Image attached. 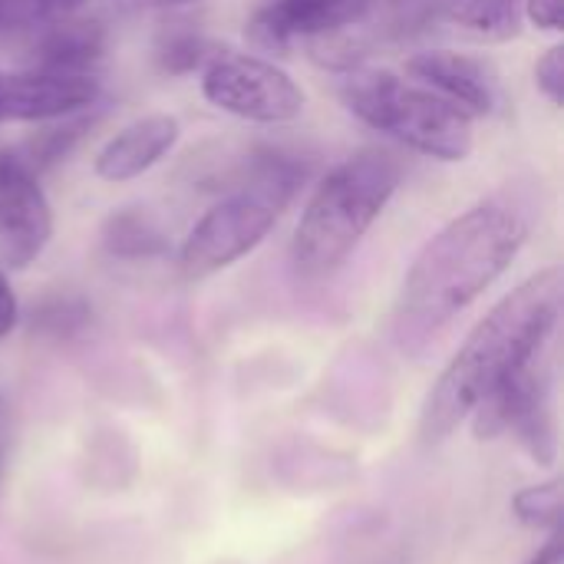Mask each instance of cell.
<instances>
[{"instance_id":"cell-19","label":"cell","mask_w":564,"mask_h":564,"mask_svg":"<svg viewBox=\"0 0 564 564\" xmlns=\"http://www.w3.org/2000/svg\"><path fill=\"white\" fill-rule=\"evenodd\" d=\"M53 0H0V33L3 30H36L40 23L53 20Z\"/></svg>"},{"instance_id":"cell-7","label":"cell","mask_w":564,"mask_h":564,"mask_svg":"<svg viewBox=\"0 0 564 564\" xmlns=\"http://www.w3.org/2000/svg\"><path fill=\"white\" fill-rule=\"evenodd\" d=\"M202 96L245 122L284 126L301 119L307 96L278 63L251 53H218L202 69Z\"/></svg>"},{"instance_id":"cell-23","label":"cell","mask_w":564,"mask_h":564,"mask_svg":"<svg viewBox=\"0 0 564 564\" xmlns=\"http://www.w3.org/2000/svg\"><path fill=\"white\" fill-rule=\"evenodd\" d=\"M20 321V304H17V294L10 288V278L7 271L0 268V337H7Z\"/></svg>"},{"instance_id":"cell-11","label":"cell","mask_w":564,"mask_h":564,"mask_svg":"<svg viewBox=\"0 0 564 564\" xmlns=\"http://www.w3.org/2000/svg\"><path fill=\"white\" fill-rule=\"evenodd\" d=\"M406 73L473 119L489 116L499 106L496 73L479 56L456 50H423L406 59Z\"/></svg>"},{"instance_id":"cell-16","label":"cell","mask_w":564,"mask_h":564,"mask_svg":"<svg viewBox=\"0 0 564 564\" xmlns=\"http://www.w3.org/2000/svg\"><path fill=\"white\" fill-rule=\"evenodd\" d=\"M96 116L86 109V112H76V116H63V119H53L43 132H36L33 139H26L17 152L20 159L33 169V172H43L50 165H56L63 155L73 152V145L93 129Z\"/></svg>"},{"instance_id":"cell-5","label":"cell","mask_w":564,"mask_h":564,"mask_svg":"<svg viewBox=\"0 0 564 564\" xmlns=\"http://www.w3.org/2000/svg\"><path fill=\"white\" fill-rule=\"evenodd\" d=\"M340 99L364 126L426 159L466 162L473 155V116L416 79H403L390 69L357 66L340 79Z\"/></svg>"},{"instance_id":"cell-26","label":"cell","mask_w":564,"mask_h":564,"mask_svg":"<svg viewBox=\"0 0 564 564\" xmlns=\"http://www.w3.org/2000/svg\"><path fill=\"white\" fill-rule=\"evenodd\" d=\"M3 469H7V456H3V446H0V482H3Z\"/></svg>"},{"instance_id":"cell-10","label":"cell","mask_w":564,"mask_h":564,"mask_svg":"<svg viewBox=\"0 0 564 564\" xmlns=\"http://www.w3.org/2000/svg\"><path fill=\"white\" fill-rule=\"evenodd\" d=\"M99 96L102 86L89 73L26 69L0 76V122H53L93 109Z\"/></svg>"},{"instance_id":"cell-18","label":"cell","mask_w":564,"mask_h":564,"mask_svg":"<svg viewBox=\"0 0 564 564\" xmlns=\"http://www.w3.org/2000/svg\"><path fill=\"white\" fill-rule=\"evenodd\" d=\"M512 516L529 529H558L562 519V482L549 479L525 486L512 496Z\"/></svg>"},{"instance_id":"cell-1","label":"cell","mask_w":564,"mask_h":564,"mask_svg":"<svg viewBox=\"0 0 564 564\" xmlns=\"http://www.w3.org/2000/svg\"><path fill=\"white\" fill-rule=\"evenodd\" d=\"M532 208L512 195H489L449 218L413 258L393 301V340L420 357L436 344L522 254Z\"/></svg>"},{"instance_id":"cell-17","label":"cell","mask_w":564,"mask_h":564,"mask_svg":"<svg viewBox=\"0 0 564 564\" xmlns=\"http://www.w3.org/2000/svg\"><path fill=\"white\" fill-rule=\"evenodd\" d=\"M215 56H218L215 43L208 36H202L198 30H172V33H162V40L155 46L159 66L165 73H172V76H185V73L205 69Z\"/></svg>"},{"instance_id":"cell-12","label":"cell","mask_w":564,"mask_h":564,"mask_svg":"<svg viewBox=\"0 0 564 564\" xmlns=\"http://www.w3.org/2000/svg\"><path fill=\"white\" fill-rule=\"evenodd\" d=\"M178 139H182V126L175 116L169 112L139 116L102 142V149L93 159V172L112 185L132 182L152 165H159L175 149Z\"/></svg>"},{"instance_id":"cell-2","label":"cell","mask_w":564,"mask_h":564,"mask_svg":"<svg viewBox=\"0 0 564 564\" xmlns=\"http://www.w3.org/2000/svg\"><path fill=\"white\" fill-rule=\"evenodd\" d=\"M562 301L564 274L552 264L525 278L469 330L423 400L420 440L426 446L449 440L482 400L545 354L562 321Z\"/></svg>"},{"instance_id":"cell-20","label":"cell","mask_w":564,"mask_h":564,"mask_svg":"<svg viewBox=\"0 0 564 564\" xmlns=\"http://www.w3.org/2000/svg\"><path fill=\"white\" fill-rule=\"evenodd\" d=\"M535 86H539V93H542L552 106H562L564 102V46L562 43L549 46V50L535 59Z\"/></svg>"},{"instance_id":"cell-6","label":"cell","mask_w":564,"mask_h":564,"mask_svg":"<svg viewBox=\"0 0 564 564\" xmlns=\"http://www.w3.org/2000/svg\"><path fill=\"white\" fill-rule=\"evenodd\" d=\"M476 440L512 436L522 453L539 466L558 459V416H555V373L545 354L499 387L469 416Z\"/></svg>"},{"instance_id":"cell-3","label":"cell","mask_w":564,"mask_h":564,"mask_svg":"<svg viewBox=\"0 0 564 564\" xmlns=\"http://www.w3.org/2000/svg\"><path fill=\"white\" fill-rule=\"evenodd\" d=\"M400 182L403 165L387 149H360L334 165L311 192L291 238L297 278L324 281L340 271L380 221Z\"/></svg>"},{"instance_id":"cell-14","label":"cell","mask_w":564,"mask_h":564,"mask_svg":"<svg viewBox=\"0 0 564 564\" xmlns=\"http://www.w3.org/2000/svg\"><path fill=\"white\" fill-rule=\"evenodd\" d=\"M416 23H440L479 43H502L519 33L522 0H423Z\"/></svg>"},{"instance_id":"cell-22","label":"cell","mask_w":564,"mask_h":564,"mask_svg":"<svg viewBox=\"0 0 564 564\" xmlns=\"http://www.w3.org/2000/svg\"><path fill=\"white\" fill-rule=\"evenodd\" d=\"M522 17L539 30H562V0H522Z\"/></svg>"},{"instance_id":"cell-15","label":"cell","mask_w":564,"mask_h":564,"mask_svg":"<svg viewBox=\"0 0 564 564\" xmlns=\"http://www.w3.org/2000/svg\"><path fill=\"white\" fill-rule=\"evenodd\" d=\"M102 248L122 261H152L165 254L169 241L159 221L145 208H119L102 221Z\"/></svg>"},{"instance_id":"cell-24","label":"cell","mask_w":564,"mask_h":564,"mask_svg":"<svg viewBox=\"0 0 564 564\" xmlns=\"http://www.w3.org/2000/svg\"><path fill=\"white\" fill-rule=\"evenodd\" d=\"M529 564H564L562 539H558V535H552V539L542 545V552H539V555H535Z\"/></svg>"},{"instance_id":"cell-8","label":"cell","mask_w":564,"mask_h":564,"mask_svg":"<svg viewBox=\"0 0 564 564\" xmlns=\"http://www.w3.org/2000/svg\"><path fill=\"white\" fill-rule=\"evenodd\" d=\"M373 17L377 0H261L248 20V36L274 53H288L297 43L311 50Z\"/></svg>"},{"instance_id":"cell-25","label":"cell","mask_w":564,"mask_h":564,"mask_svg":"<svg viewBox=\"0 0 564 564\" xmlns=\"http://www.w3.org/2000/svg\"><path fill=\"white\" fill-rule=\"evenodd\" d=\"M142 7H175V3H192V0H135Z\"/></svg>"},{"instance_id":"cell-13","label":"cell","mask_w":564,"mask_h":564,"mask_svg":"<svg viewBox=\"0 0 564 564\" xmlns=\"http://www.w3.org/2000/svg\"><path fill=\"white\" fill-rule=\"evenodd\" d=\"M102 53H106V26L99 20H83L66 13L40 23L36 40L26 50V66L46 73H89V66L99 63Z\"/></svg>"},{"instance_id":"cell-4","label":"cell","mask_w":564,"mask_h":564,"mask_svg":"<svg viewBox=\"0 0 564 564\" xmlns=\"http://www.w3.org/2000/svg\"><path fill=\"white\" fill-rule=\"evenodd\" d=\"M304 175L307 172L294 159H258L235 188L192 225L178 248V271L188 281H202L251 254L291 208Z\"/></svg>"},{"instance_id":"cell-21","label":"cell","mask_w":564,"mask_h":564,"mask_svg":"<svg viewBox=\"0 0 564 564\" xmlns=\"http://www.w3.org/2000/svg\"><path fill=\"white\" fill-rule=\"evenodd\" d=\"M86 321V307L79 301H50L43 311H40V327L43 330H53V334H69L73 327H79Z\"/></svg>"},{"instance_id":"cell-9","label":"cell","mask_w":564,"mask_h":564,"mask_svg":"<svg viewBox=\"0 0 564 564\" xmlns=\"http://www.w3.org/2000/svg\"><path fill=\"white\" fill-rule=\"evenodd\" d=\"M53 238V208L20 152H0V261L10 271L30 268Z\"/></svg>"}]
</instances>
